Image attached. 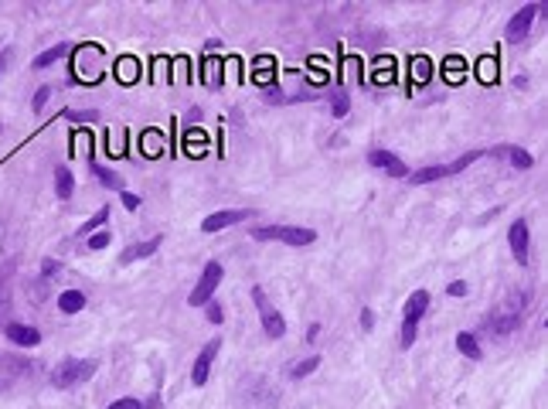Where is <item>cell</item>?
<instances>
[{
  "label": "cell",
  "instance_id": "6da1fadb",
  "mask_svg": "<svg viewBox=\"0 0 548 409\" xmlns=\"http://www.w3.org/2000/svg\"><path fill=\"white\" fill-rule=\"evenodd\" d=\"M256 242H286V246H310L317 242L313 229H300V225H259L252 229Z\"/></svg>",
  "mask_w": 548,
  "mask_h": 409
},
{
  "label": "cell",
  "instance_id": "e0dca14e",
  "mask_svg": "<svg viewBox=\"0 0 548 409\" xmlns=\"http://www.w3.org/2000/svg\"><path fill=\"white\" fill-rule=\"evenodd\" d=\"M72 191H75V178H72V171H69V167H58V171H55V195H58L62 202H69V198H72Z\"/></svg>",
  "mask_w": 548,
  "mask_h": 409
},
{
  "label": "cell",
  "instance_id": "ffe728a7",
  "mask_svg": "<svg viewBox=\"0 0 548 409\" xmlns=\"http://www.w3.org/2000/svg\"><path fill=\"white\" fill-rule=\"evenodd\" d=\"M92 174L106 185V188H112V191H123V178L116 174V171H109V167H102V164H92Z\"/></svg>",
  "mask_w": 548,
  "mask_h": 409
},
{
  "label": "cell",
  "instance_id": "83f0119b",
  "mask_svg": "<svg viewBox=\"0 0 548 409\" xmlns=\"http://www.w3.org/2000/svg\"><path fill=\"white\" fill-rule=\"evenodd\" d=\"M106 409H143V403H140V399H130V396H126V399H116V403H109Z\"/></svg>",
  "mask_w": 548,
  "mask_h": 409
},
{
  "label": "cell",
  "instance_id": "d6986e66",
  "mask_svg": "<svg viewBox=\"0 0 548 409\" xmlns=\"http://www.w3.org/2000/svg\"><path fill=\"white\" fill-rule=\"evenodd\" d=\"M62 55H69V45H65V41H62V45H55V48H45V51H41L31 65H34V69H48V65H55Z\"/></svg>",
  "mask_w": 548,
  "mask_h": 409
},
{
  "label": "cell",
  "instance_id": "3957f363",
  "mask_svg": "<svg viewBox=\"0 0 548 409\" xmlns=\"http://www.w3.org/2000/svg\"><path fill=\"white\" fill-rule=\"evenodd\" d=\"M484 157V150H470V154H463L457 161H450V164H433V167H422V171H416V174H409V181L412 185H429V181H443V178H453L460 171H466L473 161H480Z\"/></svg>",
  "mask_w": 548,
  "mask_h": 409
},
{
  "label": "cell",
  "instance_id": "1f68e13d",
  "mask_svg": "<svg viewBox=\"0 0 548 409\" xmlns=\"http://www.w3.org/2000/svg\"><path fill=\"white\" fill-rule=\"evenodd\" d=\"M317 338H320V324H310L307 327V341H317Z\"/></svg>",
  "mask_w": 548,
  "mask_h": 409
},
{
  "label": "cell",
  "instance_id": "8992f818",
  "mask_svg": "<svg viewBox=\"0 0 548 409\" xmlns=\"http://www.w3.org/2000/svg\"><path fill=\"white\" fill-rule=\"evenodd\" d=\"M528 304V294H514V297H508V304L501 314H494L490 320H487V327L494 331V334H511L514 327H518V317H521V310Z\"/></svg>",
  "mask_w": 548,
  "mask_h": 409
},
{
  "label": "cell",
  "instance_id": "cb8c5ba5",
  "mask_svg": "<svg viewBox=\"0 0 548 409\" xmlns=\"http://www.w3.org/2000/svg\"><path fill=\"white\" fill-rule=\"evenodd\" d=\"M109 242H112V232H109V229H99V232H92V235H89V242H86V246H89L92 253H99V249H106Z\"/></svg>",
  "mask_w": 548,
  "mask_h": 409
},
{
  "label": "cell",
  "instance_id": "5b68a950",
  "mask_svg": "<svg viewBox=\"0 0 548 409\" xmlns=\"http://www.w3.org/2000/svg\"><path fill=\"white\" fill-rule=\"evenodd\" d=\"M252 301H256V310H259V317H263V331L279 341L283 334H286V320H283V314L270 304V297H266V290L263 287H252Z\"/></svg>",
  "mask_w": 548,
  "mask_h": 409
},
{
  "label": "cell",
  "instance_id": "f1b7e54d",
  "mask_svg": "<svg viewBox=\"0 0 548 409\" xmlns=\"http://www.w3.org/2000/svg\"><path fill=\"white\" fill-rule=\"evenodd\" d=\"M119 195H123V208H126V211H136V208H140V195H133V191H119Z\"/></svg>",
  "mask_w": 548,
  "mask_h": 409
},
{
  "label": "cell",
  "instance_id": "9a60e30c",
  "mask_svg": "<svg viewBox=\"0 0 548 409\" xmlns=\"http://www.w3.org/2000/svg\"><path fill=\"white\" fill-rule=\"evenodd\" d=\"M160 246H164V239H160V235H154V239H147V242H133V246L119 256V263H123V266H130V263H136V259H147V256H154Z\"/></svg>",
  "mask_w": 548,
  "mask_h": 409
},
{
  "label": "cell",
  "instance_id": "4316f807",
  "mask_svg": "<svg viewBox=\"0 0 548 409\" xmlns=\"http://www.w3.org/2000/svg\"><path fill=\"white\" fill-rule=\"evenodd\" d=\"M58 273H62V263H58V259H41V277H45V280H55Z\"/></svg>",
  "mask_w": 548,
  "mask_h": 409
},
{
  "label": "cell",
  "instance_id": "30bf717a",
  "mask_svg": "<svg viewBox=\"0 0 548 409\" xmlns=\"http://www.w3.org/2000/svg\"><path fill=\"white\" fill-rule=\"evenodd\" d=\"M538 17V3H525L511 21H508V31H504V38L508 41H525L528 38V31H532V21Z\"/></svg>",
  "mask_w": 548,
  "mask_h": 409
},
{
  "label": "cell",
  "instance_id": "7402d4cb",
  "mask_svg": "<svg viewBox=\"0 0 548 409\" xmlns=\"http://www.w3.org/2000/svg\"><path fill=\"white\" fill-rule=\"evenodd\" d=\"M320 369V355H310V358H303V362H296L293 369H289V379H307L310 372H317Z\"/></svg>",
  "mask_w": 548,
  "mask_h": 409
},
{
  "label": "cell",
  "instance_id": "52a82bcc",
  "mask_svg": "<svg viewBox=\"0 0 548 409\" xmlns=\"http://www.w3.org/2000/svg\"><path fill=\"white\" fill-rule=\"evenodd\" d=\"M368 164H371V167H378V171H385L388 178H409V167H405V161H402L398 154H392V150L371 147V150H368Z\"/></svg>",
  "mask_w": 548,
  "mask_h": 409
},
{
  "label": "cell",
  "instance_id": "7c38bea8",
  "mask_svg": "<svg viewBox=\"0 0 548 409\" xmlns=\"http://www.w3.org/2000/svg\"><path fill=\"white\" fill-rule=\"evenodd\" d=\"M3 334H7V341H14V344H21V348H38V344H41V331L31 327V324L10 320V324H3Z\"/></svg>",
  "mask_w": 548,
  "mask_h": 409
},
{
  "label": "cell",
  "instance_id": "484cf974",
  "mask_svg": "<svg viewBox=\"0 0 548 409\" xmlns=\"http://www.w3.org/2000/svg\"><path fill=\"white\" fill-rule=\"evenodd\" d=\"M204 317H208L211 324H222V320H225V310H222L218 301H208V304H204Z\"/></svg>",
  "mask_w": 548,
  "mask_h": 409
},
{
  "label": "cell",
  "instance_id": "836d02e7",
  "mask_svg": "<svg viewBox=\"0 0 548 409\" xmlns=\"http://www.w3.org/2000/svg\"><path fill=\"white\" fill-rule=\"evenodd\" d=\"M0 130H3V126H0Z\"/></svg>",
  "mask_w": 548,
  "mask_h": 409
},
{
  "label": "cell",
  "instance_id": "4fadbf2b",
  "mask_svg": "<svg viewBox=\"0 0 548 409\" xmlns=\"http://www.w3.org/2000/svg\"><path fill=\"white\" fill-rule=\"evenodd\" d=\"M433 304V297H429V290H416V294H409V301H405V317H402V324H416L419 327V320L426 317V310Z\"/></svg>",
  "mask_w": 548,
  "mask_h": 409
},
{
  "label": "cell",
  "instance_id": "d6a6232c",
  "mask_svg": "<svg viewBox=\"0 0 548 409\" xmlns=\"http://www.w3.org/2000/svg\"><path fill=\"white\" fill-rule=\"evenodd\" d=\"M69 119H95V113H65Z\"/></svg>",
  "mask_w": 548,
  "mask_h": 409
},
{
  "label": "cell",
  "instance_id": "9c48e42d",
  "mask_svg": "<svg viewBox=\"0 0 548 409\" xmlns=\"http://www.w3.org/2000/svg\"><path fill=\"white\" fill-rule=\"evenodd\" d=\"M256 211H249V208H225V211H211L204 222H201V232H222V229H228V225H239V222H246V218H252Z\"/></svg>",
  "mask_w": 548,
  "mask_h": 409
},
{
  "label": "cell",
  "instance_id": "ac0fdd59",
  "mask_svg": "<svg viewBox=\"0 0 548 409\" xmlns=\"http://www.w3.org/2000/svg\"><path fill=\"white\" fill-rule=\"evenodd\" d=\"M457 348L466 355V358H473V362H477V358H484V351H480V341H477L470 331H460V334H457Z\"/></svg>",
  "mask_w": 548,
  "mask_h": 409
},
{
  "label": "cell",
  "instance_id": "ba28073f",
  "mask_svg": "<svg viewBox=\"0 0 548 409\" xmlns=\"http://www.w3.org/2000/svg\"><path fill=\"white\" fill-rule=\"evenodd\" d=\"M218 351H222V338H211V341L198 351V358H194V365H191V382H194V386H204V382H208V372H211Z\"/></svg>",
  "mask_w": 548,
  "mask_h": 409
},
{
  "label": "cell",
  "instance_id": "8fae6325",
  "mask_svg": "<svg viewBox=\"0 0 548 409\" xmlns=\"http://www.w3.org/2000/svg\"><path fill=\"white\" fill-rule=\"evenodd\" d=\"M508 242H511V253H514L518 266H528V242H532V235H528V222H525V218H514V222H511Z\"/></svg>",
  "mask_w": 548,
  "mask_h": 409
},
{
  "label": "cell",
  "instance_id": "2e32d148",
  "mask_svg": "<svg viewBox=\"0 0 548 409\" xmlns=\"http://www.w3.org/2000/svg\"><path fill=\"white\" fill-rule=\"evenodd\" d=\"M58 310L62 314H79L82 307H86V294L82 290H65V294H58Z\"/></svg>",
  "mask_w": 548,
  "mask_h": 409
},
{
  "label": "cell",
  "instance_id": "7a4b0ae2",
  "mask_svg": "<svg viewBox=\"0 0 548 409\" xmlns=\"http://www.w3.org/2000/svg\"><path fill=\"white\" fill-rule=\"evenodd\" d=\"M92 375H95V362H89V358H62L51 369V386L55 389H72V386L86 382Z\"/></svg>",
  "mask_w": 548,
  "mask_h": 409
},
{
  "label": "cell",
  "instance_id": "d4e9b609",
  "mask_svg": "<svg viewBox=\"0 0 548 409\" xmlns=\"http://www.w3.org/2000/svg\"><path fill=\"white\" fill-rule=\"evenodd\" d=\"M48 100H51V86H41V89L34 93V100H31V109H34V113H41V109L48 106Z\"/></svg>",
  "mask_w": 548,
  "mask_h": 409
},
{
  "label": "cell",
  "instance_id": "f546056e",
  "mask_svg": "<svg viewBox=\"0 0 548 409\" xmlns=\"http://www.w3.org/2000/svg\"><path fill=\"white\" fill-rule=\"evenodd\" d=\"M446 294H450V297H463V294H466V283H463V280H453V283L446 287Z\"/></svg>",
  "mask_w": 548,
  "mask_h": 409
},
{
  "label": "cell",
  "instance_id": "5bb4252c",
  "mask_svg": "<svg viewBox=\"0 0 548 409\" xmlns=\"http://www.w3.org/2000/svg\"><path fill=\"white\" fill-rule=\"evenodd\" d=\"M490 157H508V161H511V167H518V171L535 167V157H532L525 147H508V143H501V147H494V150H490Z\"/></svg>",
  "mask_w": 548,
  "mask_h": 409
},
{
  "label": "cell",
  "instance_id": "44dd1931",
  "mask_svg": "<svg viewBox=\"0 0 548 409\" xmlns=\"http://www.w3.org/2000/svg\"><path fill=\"white\" fill-rule=\"evenodd\" d=\"M348 109H351V100H348V93L337 86V89H331V113L337 116V119H344L348 116Z\"/></svg>",
  "mask_w": 548,
  "mask_h": 409
},
{
  "label": "cell",
  "instance_id": "4dcf8cb0",
  "mask_svg": "<svg viewBox=\"0 0 548 409\" xmlns=\"http://www.w3.org/2000/svg\"><path fill=\"white\" fill-rule=\"evenodd\" d=\"M361 327H365V331H371V327H374V310H371V307H365V310H361Z\"/></svg>",
  "mask_w": 548,
  "mask_h": 409
},
{
  "label": "cell",
  "instance_id": "603a6c76",
  "mask_svg": "<svg viewBox=\"0 0 548 409\" xmlns=\"http://www.w3.org/2000/svg\"><path fill=\"white\" fill-rule=\"evenodd\" d=\"M109 218H112V211H109V204H102V208L92 215L89 222H82V235H92V232H95V229H102Z\"/></svg>",
  "mask_w": 548,
  "mask_h": 409
},
{
  "label": "cell",
  "instance_id": "277c9868",
  "mask_svg": "<svg viewBox=\"0 0 548 409\" xmlns=\"http://www.w3.org/2000/svg\"><path fill=\"white\" fill-rule=\"evenodd\" d=\"M222 277H225V270H222V263L218 259H211L204 270H201V280L194 283V290H191V297H187V304L191 307H204L211 297H215V290H218V283H222Z\"/></svg>",
  "mask_w": 548,
  "mask_h": 409
}]
</instances>
